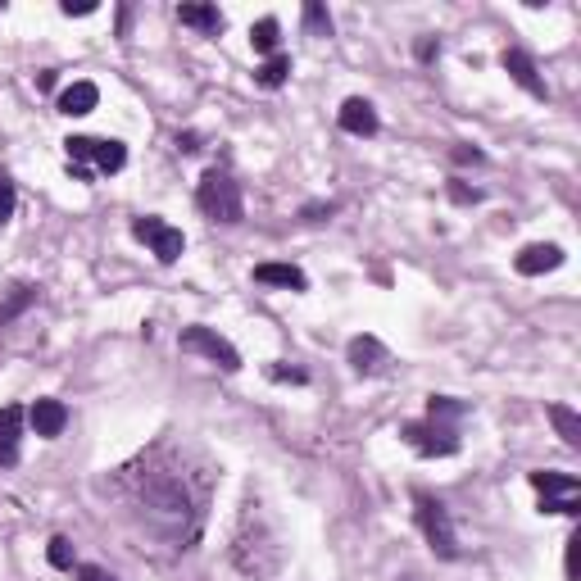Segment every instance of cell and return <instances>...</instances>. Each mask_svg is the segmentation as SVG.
I'll return each instance as SVG.
<instances>
[{
    "label": "cell",
    "instance_id": "cell-1",
    "mask_svg": "<svg viewBox=\"0 0 581 581\" xmlns=\"http://www.w3.org/2000/svg\"><path fill=\"white\" fill-rule=\"evenodd\" d=\"M196 205H200V214L214 218V223H241V218H246V200H241V187L227 178L223 168H209L205 178H200Z\"/></svg>",
    "mask_w": 581,
    "mask_h": 581
},
{
    "label": "cell",
    "instance_id": "cell-2",
    "mask_svg": "<svg viewBox=\"0 0 581 581\" xmlns=\"http://www.w3.org/2000/svg\"><path fill=\"white\" fill-rule=\"evenodd\" d=\"M414 513H418V527H423V536H427V545H432L436 559H459V536H454L450 509H445L436 495L414 491Z\"/></svg>",
    "mask_w": 581,
    "mask_h": 581
},
{
    "label": "cell",
    "instance_id": "cell-3",
    "mask_svg": "<svg viewBox=\"0 0 581 581\" xmlns=\"http://www.w3.org/2000/svg\"><path fill=\"white\" fill-rule=\"evenodd\" d=\"M404 441L414 445L423 459H445V454L459 450V427H454L450 418L427 414L423 423H404Z\"/></svg>",
    "mask_w": 581,
    "mask_h": 581
},
{
    "label": "cell",
    "instance_id": "cell-4",
    "mask_svg": "<svg viewBox=\"0 0 581 581\" xmlns=\"http://www.w3.org/2000/svg\"><path fill=\"white\" fill-rule=\"evenodd\" d=\"M64 150H69V164H78V168L96 164V173H119V168L128 164V146H123V141L69 137V141H64Z\"/></svg>",
    "mask_w": 581,
    "mask_h": 581
},
{
    "label": "cell",
    "instance_id": "cell-5",
    "mask_svg": "<svg viewBox=\"0 0 581 581\" xmlns=\"http://www.w3.org/2000/svg\"><path fill=\"white\" fill-rule=\"evenodd\" d=\"M132 237L146 241L150 255H155L159 264H178L182 250H187V237H182V227L164 223V218H155V214L137 218V223H132Z\"/></svg>",
    "mask_w": 581,
    "mask_h": 581
},
{
    "label": "cell",
    "instance_id": "cell-6",
    "mask_svg": "<svg viewBox=\"0 0 581 581\" xmlns=\"http://www.w3.org/2000/svg\"><path fill=\"white\" fill-rule=\"evenodd\" d=\"M178 341H182V350H191V355H205L209 364H218L223 373H237V368H241L237 345L227 341V336H218L214 327H205V323H191L187 332L178 336Z\"/></svg>",
    "mask_w": 581,
    "mask_h": 581
},
{
    "label": "cell",
    "instance_id": "cell-7",
    "mask_svg": "<svg viewBox=\"0 0 581 581\" xmlns=\"http://www.w3.org/2000/svg\"><path fill=\"white\" fill-rule=\"evenodd\" d=\"M532 486L541 491V513H581V482L572 473H532Z\"/></svg>",
    "mask_w": 581,
    "mask_h": 581
},
{
    "label": "cell",
    "instance_id": "cell-8",
    "mask_svg": "<svg viewBox=\"0 0 581 581\" xmlns=\"http://www.w3.org/2000/svg\"><path fill=\"white\" fill-rule=\"evenodd\" d=\"M345 359H350V368H355L359 377H377L386 373V364H391V350H386L377 336H355V341L345 345Z\"/></svg>",
    "mask_w": 581,
    "mask_h": 581
},
{
    "label": "cell",
    "instance_id": "cell-9",
    "mask_svg": "<svg viewBox=\"0 0 581 581\" xmlns=\"http://www.w3.org/2000/svg\"><path fill=\"white\" fill-rule=\"evenodd\" d=\"M504 73H509L513 82H518L522 91H527V96H536V100H545L550 96V91H545V82H541V73H536V60L532 55H527V50H518V46H509L504 50Z\"/></svg>",
    "mask_w": 581,
    "mask_h": 581
},
{
    "label": "cell",
    "instance_id": "cell-10",
    "mask_svg": "<svg viewBox=\"0 0 581 581\" xmlns=\"http://www.w3.org/2000/svg\"><path fill=\"white\" fill-rule=\"evenodd\" d=\"M559 264H563V246H554V241H536V246H522L518 255H513V268H518L522 277L554 273Z\"/></svg>",
    "mask_w": 581,
    "mask_h": 581
},
{
    "label": "cell",
    "instance_id": "cell-11",
    "mask_svg": "<svg viewBox=\"0 0 581 581\" xmlns=\"http://www.w3.org/2000/svg\"><path fill=\"white\" fill-rule=\"evenodd\" d=\"M336 123H341V132H350V137H377V128H382L377 109L368 105L364 96H350V100H345L341 114H336Z\"/></svg>",
    "mask_w": 581,
    "mask_h": 581
},
{
    "label": "cell",
    "instance_id": "cell-12",
    "mask_svg": "<svg viewBox=\"0 0 581 581\" xmlns=\"http://www.w3.org/2000/svg\"><path fill=\"white\" fill-rule=\"evenodd\" d=\"M28 423L37 436H46V441H55V436H64V427H69V409H64L60 400H37L28 409Z\"/></svg>",
    "mask_w": 581,
    "mask_h": 581
},
{
    "label": "cell",
    "instance_id": "cell-13",
    "mask_svg": "<svg viewBox=\"0 0 581 581\" xmlns=\"http://www.w3.org/2000/svg\"><path fill=\"white\" fill-rule=\"evenodd\" d=\"M19 436H23V409L19 404H5L0 409V468L19 463Z\"/></svg>",
    "mask_w": 581,
    "mask_h": 581
},
{
    "label": "cell",
    "instance_id": "cell-14",
    "mask_svg": "<svg viewBox=\"0 0 581 581\" xmlns=\"http://www.w3.org/2000/svg\"><path fill=\"white\" fill-rule=\"evenodd\" d=\"M96 105H100L96 82H73V87L60 91V114H69V119H82V114H91Z\"/></svg>",
    "mask_w": 581,
    "mask_h": 581
},
{
    "label": "cell",
    "instance_id": "cell-15",
    "mask_svg": "<svg viewBox=\"0 0 581 581\" xmlns=\"http://www.w3.org/2000/svg\"><path fill=\"white\" fill-rule=\"evenodd\" d=\"M255 282L259 286H282V291H305L309 277L296 264H255Z\"/></svg>",
    "mask_w": 581,
    "mask_h": 581
},
{
    "label": "cell",
    "instance_id": "cell-16",
    "mask_svg": "<svg viewBox=\"0 0 581 581\" xmlns=\"http://www.w3.org/2000/svg\"><path fill=\"white\" fill-rule=\"evenodd\" d=\"M178 23H182V28L205 32V37H223V28H227L223 14H218V5H182Z\"/></svg>",
    "mask_w": 581,
    "mask_h": 581
},
{
    "label": "cell",
    "instance_id": "cell-17",
    "mask_svg": "<svg viewBox=\"0 0 581 581\" xmlns=\"http://www.w3.org/2000/svg\"><path fill=\"white\" fill-rule=\"evenodd\" d=\"M286 78H291V60H286V55H268V60L255 69V82L264 91H277Z\"/></svg>",
    "mask_w": 581,
    "mask_h": 581
},
{
    "label": "cell",
    "instance_id": "cell-18",
    "mask_svg": "<svg viewBox=\"0 0 581 581\" xmlns=\"http://www.w3.org/2000/svg\"><path fill=\"white\" fill-rule=\"evenodd\" d=\"M550 423L559 427V436L572 445V450H577V445H581V418H577V409H568V404H550Z\"/></svg>",
    "mask_w": 581,
    "mask_h": 581
},
{
    "label": "cell",
    "instance_id": "cell-19",
    "mask_svg": "<svg viewBox=\"0 0 581 581\" xmlns=\"http://www.w3.org/2000/svg\"><path fill=\"white\" fill-rule=\"evenodd\" d=\"M277 41H282V23L277 19H259L255 28H250V46H255L259 55H277Z\"/></svg>",
    "mask_w": 581,
    "mask_h": 581
},
{
    "label": "cell",
    "instance_id": "cell-20",
    "mask_svg": "<svg viewBox=\"0 0 581 581\" xmlns=\"http://www.w3.org/2000/svg\"><path fill=\"white\" fill-rule=\"evenodd\" d=\"M305 32L309 37H332V14H327V5H318V0H305Z\"/></svg>",
    "mask_w": 581,
    "mask_h": 581
},
{
    "label": "cell",
    "instance_id": "cell-21",
    "mask_svg": "<svg viewBox=\"0 0 581 581\" xmlns=\"http://www.w3.org/2000/svg\"><path fill=\"white\" fill-rule=\"evenodd\" d=\"M32 300H37V286H14V296L0 305V323H14V318H19Z\"/></svg>",
    "mask_w": 581,
    "mask_h": 581
},
{
    "label": "cell",
    "instance_id": "cell-22",
    "mask_svg": "<svg viewBox=\"0 0 581 581\" xmlns=\"http://www.w3.org/2000/svg\"><path fill=\"white\" fill-rule=\"evenodd\" d=\"M427 414H432V418H450V423H454V418L468 414V404L454 400V395H427Z\"/></svg>",
    "mask_w": 581,
    "mask_h": 581
},
{
    "label": "cell",
    "instance_id": "cell-23",
    "mask_svg": "<svg viewBox=\"0 0 581 581\" xmlns=\"http://www.w3.org/2000/svg\"><path fill=\"white\" fill-rule=\"evenodd\" d=\"M46 554H50V563H55V568H64V572H73V563H78V559H73V541H69V536H55Z\"/></svg>",
    "mask_w": 581,
    "mask_h": 581
},
{
    "label": "cell",
    "instance_id": "cell-24",
    "mask_svg": "<svg viewBox=\"0 0 581 581\" xmlns=\"http://www.w3.org/2000/svg\"><path fill=\"white\" fill-rule=\"evenodd\" d=\"M14 205H19V196H14V182L0 173V227L14 218Z\"/></svg>",
    "mask_w": 581,
    "mask_h": 581
},
{
    "label": "cell",
    "instance_id": "cell-25",
    "mask_svg": "<svg viewBox=\"0 0 581 581\" xmlns=\"http://www.w3.org/2000/svg\"><path fill=\"white\" fill-rule=\"evenodd\" d=\"M450 200H454V205H477V200H482V191L454 178V182H450Z\"/></svg>",
    "mask_w": 581,
    "mask_h": 581
},
{
    "label": "cell",
    "instance_id": "cell-26",
    "mask_svg": "<svg viewBox=\"0 0 581 581\" xmlns=\"http://www.w3.org/2000/svg\"><path fill=\"white\" fill-rule=\"evenodd\" d=\"M60 10L69 14V19H87V14H96V10H100V5H96V0H78V5H73V0H64Z\"/></svg>",
    "mask_w": 581,
    "mask_h": 581
},
{
    "label": "cell",
    "instance_id": "cell-27",
    "mask_svg": "<svg viewBox=\"0 0 581 581\" xmlns=\"http://www.w3.org/2000/svg\"><path fill=\"white\" fill-rule=\"evenodd\" d=\"M268 377H273V382H296V386L309 382L305 368H268Z\"/></svg>",
    "mask_w": 581,
    "mask_h": 581
},
{
    "label": "cell",
    "instance_id": "cell-28",
    "mask_svg": "<svg viewBox=\"0 0 581 581\" xmlns=\"http://www.w3.org/2000/svg\"><path fill=\"white\" fill-rule=\"evenodd\" d=\"M78 581H119V577L105 572V568H96V563H78Z\"/></svg>",
    "mask_w": 581,
    "mask_h": 581
},
{
    "label": "cell",
    "instance_id": "cell-29",
    "mask_svg": "<svg viewBox=\"0 0 581 581\" xmlns=\"http://www.w3.org/2000/svg\"><path fill=\"white\" fill-rule=\"evenodd\" d=\"M450 155H454V164H486V155L477 146H454Z\"/></svg>",
    "mask_w": 581,
    "mask_h": 581
},
{
    "label": "cell",
    "instance_id": "cell-30",
    "mask_svg": "<svg viewBox=\"0 0 581 581\" xmlns=\"http://www.w3.org/2000/svg\"><path fill=\"white\" fill-rule=\"evenodd\" d=\"M414 55H418V60H423V64H432L436 55H441V41H436V37H423V41H418V46H414Z\"/></svg>",
    "mask_w": 581,
    "mask_h": 581
},
{
    "label": "cell",
    "instance_id": "cell-31",
    "mask_svg": "<svg viewBox=\"0 0 581 581\" xmlns=\"http://www.w3.org/2000/svg\"><path fill=\"white\" fill-rule=\"evenodd\" d=\"M323 214H336V205H332V200H327V205H305V218H309V223H318V218H323Z\"/></svg>",
    "mask_w": 581,
    "mask_h": 581
},
{
    "label": "cell",
    "instance_id": "cell-32",
    "mask_svg": "<svg viewBox=\"0 0 581 581\" xmlns=\"http://www.w3.org/2000/svg\"><path fill=\"white\" fill-rule=\"evenodd\" d=\"M577 536H572V541H568V581H577Z\"/></svg>",
    "mask_w": 581,
    "mask_h": 581
},
{
    "label": "cell",
    "instance_id": "cell-33",
    "mask_svg": "<svg viewBox=\"0 0 581 581\" xmlns=\"http://www.w3.org/2000/svg\"><path fill=\"white\" fill-rule=\"evenodd\" d=\"M400 581H418V577H400Z\"/></svg>",
    "mask_w": 581,
    "mask_h": 581
}]
</instances>
